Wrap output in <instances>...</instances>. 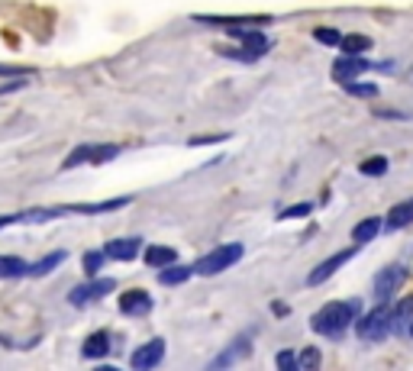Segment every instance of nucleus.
I'll return each mask as SVG.
<instances>
[{
    "label": "nucleus",
    "instance_id": "f257e3e1",
    "mask_svg": "<svg viewBox=\"0 0 413 371\" xmlns=\"http://www.w3.org/2000/svg\"><path fill=\"white\" fill-rule=\"evenodd\" d=\"M362 313V297L355 301H329L310 316V329L316 336H326V339H343L349 333V326L355 323V316Z\"/></svg>",
    "mask_w": 413,
    "mask_h": 371
},
{
    "label": "nucleus",
    "instance_id": "f03ea898",
    "mask_svg": "<svg viewBox=\"0 0 413 371\" xmlns=\"http://www.w3.org/2000/svg\"><path fill=\"white\" fill-rule=\"evenodd\" d=\"M245 255V245L242 242H226V245H217V249H210L207 255H200V259L194 262V274H203V278H213V274L226 271V268H232L239 259Z\"/></svg>",
    "mask_w": 413,
    "mask_h": 371
},
{
    "label": "nucleus",
    "instance_id": "7ed1b4c3",
    "mask_svg": "<svg viewBox=\"0 0 413 371\" xmlns=\"http://www.w3.org/2000/svg\"><path fill=\"white\" fill-rule=\"evenodd\" d=\"M387 310H391V301H381L375 310H368V313H358L355 316V333L358 339H368V343H381V339H387Z\"/></svg>",
    "mask_w": 413,
    "mask_h": 371
},
{
    "label": "nucleus",
    "instance_id": "20e7f679",
    "mask_svg": "<svg viewBox=\"0 0 413 371\" xmlns=\"http://www.w3.org/2000/svg\"><path fill=\"white\" fill-rule=\"evenodd\" d=\"M407 265L404 262H394V265L381 268L378 274H375V281H371V294L378 297V301H391V294H397V287L407 281Z\"/></svg>",
    "mask_w": 413,
    "mask_h": 371
},
{
    "label": "nucleus",
    "instance_id": "39448f33",
    "mask_svg": "<svg viewBox=\"0 0 413 371\" xmlns=\"http://www.w3.org/2000/svg\"><path fill=\"white\" fill-rule=\"evenodd\" d=\"M113 291H117V281H113V278H97V274H94L87 284H77L75 291H71L68 301H71V307H87V303L113 294Z\"/></svg>",
    "mask_w": 413,
    "mask_h": 371
},
{
    "label": "nucleus",
    "instance_id": "423d86ee",
    "mask_svg": "<svg viewBox=\"0 0 413 371\" xmlns=\"http://www.w3.org/2000/svg\"><path fill=\"white\" fill-rule=\"evenodd\" d=\"M119 155V146H77L75 152L65 158L62 168H77V165H107L110 158Z\"/></svg>",
    "mask_w": 413,
    "mask_h": 371
},
{
    "label": "nucleus",
    "instance_id": "0eeeda50",
    "mask_svg": "<svg viewBox=\"0 0 413 371\" xmlns=\"http://www.w3.org/2000/svg\"><path fill=\"white\" fill-rule=\"evenodd\" d=\"M358 249H362V245L355 242V245H349V249H343V252H336V255H329V259H323L320 265H316L313 271L307 274V284H310V287L326 284V281L333 278V274H336L339 268L345 265V262H352V259H355V252H358Z\"/></svg>",
    "mask_w": 413,
    "mask_h": 371
},
{
    "label": "nucleus",
    "instance_id": "6e6552de",
    "mask_svg": "<svg viewBox=\"0 0 413 371\" xmlns=\"http://www.w3.org/2000/svg\"><path fill=\"white\" fill-rule=\"evenodd\" d=\"M368 68H375V62H368V58H362V55H343L339 62H333L329 75H333V81L345 85V81H352V77L365 75Z\"/></svg>",
    "mask_w": 413,
    "mask_h": 371
},
{
    "label": "nucleus",
    "instance_id": "1a4fd4ad",
    "mask_svg": "<svg viewBox=\"0 0 413 371\" xmlns=\"http://www.w3.org/2000/svg\"><path fill=\"white\" fill-rule=\"evenodd\" d=\"M161 358H165V339H149L146 345H139V349L129 355V368H136V371L155 368Z\"/></svg>",
    "mask_w": 413,
    "mask_h": 371
},
{
    "label": "nucleus",
    "instance_id": "9d476101",
    "mask_svg": "<svg viewBox=\"0 0 413 371\" xmlns=\"http://www.w3.org/2000/svg\"><path fill=\"white\" fill-rule=\"evenodd\" d=\"M119 313L123 316H149L152 313V294L142 291V287H133L127 294H119Z\"/></svg>",
    "mask_w": 413,
    "mask_h": 371
},
{
    "label": "nucleus",
    "instance_id": "9b49d317",
    "mask_svg": "<svg viewBox=\"0 0 413 371\" xmlns=\"http://www.w3.org/2000/svg\"><path fill=\"white\" fill-rule=\"evenodd\" d=\"M410 320H413V297L391 303V310H387V336H407Z\"/></svg>",
    "mask_w": 413,
    "mask_h": 371
},
{
    "label": "nucleus",
    "instance_id": "f8f14e48",
    "mask_svg": "<svg viewBox=\"0 0 413 371\" xmlns=\"http://www.w3.org/2000/svg\"><path fill=\"white\" fill-rule=\"evenodd\" d=\"M226 29H230V39L242 43L245 49H255V52H262V55L272 49V39H268L259 26H226Z\"/></svg>",
    "mask_w": 413,
    "mask_h": 371
},
{
    "label": "nucleus",
    "instance_id": "ddd939ff",
    "mask_svg": "<svg viewBox=\"0 0 413 371\" xmlns=\"http://www.w3.org/2000/svg\"><path fill=\"white\" fill-rule=\"evenodd\" d=\"M407 226H413V197L410 200L394 203L391 210H387V217L381 220V230L385 232H400V230H407Z\"/></svg>",
    "mask_w": 413,
    "mask_h": 371
},
{
    "label": "nucleus",
    "instance_id": "4468645a",
    "mask_svg": "<svg viewBox=\"0 0 413 371\" xmlns=\"http://www.w3.org/2000/svg\"><path fill=\"white\" fill-rule=\"evenodd\" d=\"M139 252H142V239L139 236L113 239V242L104 245V255H107V259H113V262H133Z\"/></svg>",
    "mask_w": 413,
    "mask_h": 371
},
{
    "label": "nucleus",
    "instance_id": "2eb2a0df",
    "mask_svg": "<svg viewBox=\"0 0 413 371\" xmlns=\"http://www.w3.org/2000/svg\"><path fill=\"white\" fill-rule=\"evenodd\" d=\"M249 343H252V333H242L239 339H232L230 349H226L220 358H213V362H210V368H230V365H236L239 358L249 355Z\"/></svg>",
    "mask_w": 413,
    "mask_h": 371
},
{
    "label": "nucleus",
    "instance_id": "dca6fc26",
    "mask_svg": "<svg viewBox=\"0 0 413 371\" xmlns=\"http://www.w3.org/2000/svg\"><path fill=\"white\" fill-rule=\"evenodd\" d=\"M191 278H194V265H178V262H171V265L159 268V284H165V287H178Z\"/></svg>",
    "mask_w": 413,
    "mask_h": 371
},
{
    "label": "nucleus",
    "instance_id": "f3484780",
    "mask_svg": "<svg viewBox=\"0 0 413 371\" xmlns=\"http://www.w3.org/2000/svg\"><path fill=\"white\" fill-rule=\"evenodd\" d=\"M113 339H110V333L107 329H100V333H91V336L85 339V345H81V355L85 358H104L107 352L113 349Z\"/></svg>",
    "mask_w": 413,
    "mask_h": 371
},
{
    "label": "nucleus",
    "instance_id": "a211bd4d",
    "mask_svg": "<svg viewBox=\"0 0 413 371\" xmlns=\"http://www.w3.org/2000/svg\"><path fill=\"white\" fill-rule=\"evenodd\" d=\"M142 259H146L149 268H165L171 262H178V252L171 245H149L146 252H142Z\"/></svg>",
    "mask_w": 413,
    "mask_h": 371
},
{
    "label": "nucleus",
    "instance_id": "6ab92c4d",
    "mask_svg": "<svg viewBox=\"0 0 413 371\" xmlns=\"http://www.w3.org/2000/svg\"><path fill=\"white\" fill-rule=\"evenodd\" d=\"M339 49H343V55H365V52L371 49V36H365V33H343Z\"/></svg>",
    "mask_w": 413,
    "mask_h": 371
},
{
    "label": "nucleus",
    "instance_id": "aec40b11",
    "mask_svg": "<svg viewBox=\"0 0 413 371\" xmlns=\"http://www.w3.org/2000/svg\"><path fill=\"white\" fill-rule=\"evenodd\" d=\"M378 232H381V217H365L362 223L352 226V242L365 245V242H371V239L378 236Z\"/></svg>",
    "mask_w": 413,
    "mask_h": 371
},
{
    "label": "nucleus",
    "instance_id": "412c9836",
    "mask_svg": "<svg viewBox=\"0 0 413 371\" xmlns=\"http://www.w3.org/2000/svg\"><path fill=\"white\" fill-rule=\"evenodd\" d=\"M29 274V262H23L20 255H0V278L10 281V278H23Z\"/></svg>",
    "mask_w": 413,
    "mask_h": 371
},
{
    "label": "nucleus",
    "instance_id": "4be33fe9",
    "mask_svg": "<svg viewBox=\"0 0 413 371\" xmlns=\"http://www.w3.org/2000/svg\"><path fill=\"white\" fill-rule=\"evenodd\" d=\"M387 168H391L387 155H368V158H362V165H358V171H362L365 178H381V175H387Z\"/></svg>",
    "mask_w": 413,
    "mask_h": 371
},
{
    "label": "nucleus",
    "instance_id": "5701e85b",
    "mask_svg": "<svg viewBox=\"0 0 413 371\" xmlns=\"http://www.w3.org/2000/svg\"><path fill=\"white\" fill-rule=\"evenodd\" d=\"M217 55L220 58H232V62H245V65H252V62H259L262 58V52H255V49H236V45H217Z\"/></svg>",
    "mask_w": 413,
    "mask_h": 371
},
{
    "label": "nucleus",
    "instance_id": "b1692460",
    "mask_svg": "<svg viewBox=\"0 0 413 371\" xmlns=\"http://www.w3.org/2000/svg\"><path fill=\"white\" fill-rule=\"evenodd\" d=\"M65 259H68V255H65V252H49V255H45V259H39V262H36V265H29V274H33V278H45V274H52V271H55V268L62 265Z\"/></svg>",
    "mask_w": 413,
    "mask_h": 371
},
{
    "label": "nucleus",
    "instance_id": "393cba45",
    "mask_svg": "<svg viewBox=\"0 0 413 371\" xmlns=\"http://www.w3.org/2000/svg\"><path fill=\"white\" fill-rule=\"evenodd\" d=\"M343 91L349 94V97H362V100H375L381 94L378 85H371V81H355V77H352V81H345Z\"/></svg>",
    "mask_w": 413,
    "mask_h": 371
},
{
    "label": "nucleus",
    "instance_id": "a878e982",
    "mask_svg": "<svg viewBox=\"0 0 413 371\" xmlns=\"http://www.w3.org/2000/svg\"><path fill=\"white\" fill-rule=\"evenodd\" d=\"M320 362H323L320 349L307 345V349H304L301 355H297V371H313V368H320Z\"/></svg>",
    "mask_w": 413,
    "mask_h": 371
},
{
    "label": "nucleus",
    "instance_id": "bb28decb",
    "mask_svg": "<svg viewBox=\"0 0 413 371\" xmlns=\"http://www.w3.org/2000/svg\"><path fill=\"white\" fill-rule=\"evenodd\" d=\"M313 39L320 45H333V49H336L339 39H343V33H339V29H333V26H316L313 29Z\"/></svg>",
    "mask_w": 413,
    "mask_h": 371
},
{
    "label": "nucleus",
    "instance_id": "cd10ccee",
    "mask_svg": "<svg viewBox=\"0 0 413 371\" xmlns=\"http://www.w3.org/2000/svg\"><path fill=\"white\" fill-rule=\"evenodd\" d=\"M313 213V203L310 200H301V203H291V207H284L281 210V220H304Z\"/></svg>",
    "mask_w": 413,
    "mask_h": 371
},
{
    "label": "nucleus",
    "instance_id": "c85d7f7f",
    "mask_svg": "<svg viewBox=\"0 0 413 371\" xmlns=\"http://www.w3.org/2000/svg\"><path fill=\"white\" fill-rule=\"evenodd\" d=\"M104 262H107L104 249H94V252H85V271H87V278H94V274H100V268H104Z\"/></svg>",
    "mask_w": 413,
    "mask_h": 371
},
{
    "label": "nucleus",
    "instance_id": "c756f323",
    "mask_svg": "<svg viewBox=\"0 0 413 371\" xmlns=\"http://www.w3.org/2000/svg\"><path fill=\"white\" fill-rule=\"evenodd\" d=\"M274 365H278L281 371H297V355L291 349H284V352H278V355H274Z\"/></svg>",
    "mask_w": 413,
    "mask_h": 371
},
{
    "label": "nucleus",
    "instance_id": "7c9ffc66",
    "mask_svg": "<svg viewBox=\"0 0 413 371\" xmlns=\"http://www.w3.org/2000/svg\"><path fill=\"white\" fill-rule=\"evenodd\" d=\"M226 139H232L230 133H213V136H194V139H191V146H220V142H226Z\"/></svg>",
    "mask_w": 413,
    "mask_h": 371
},
{
    "label": "nucleus",
    "instance_id": "2f4dec72",
    "mask_svg": "<svg viewBox=\"0 0 413 371\" xmlns=\"http://www.w3.org/2000/svg\"><path fill=\"white\" fill-rule=\"evenodd\" d=\"M26 77L29 75V71L26 68H14V65H0V77Z\"/></svg>",
    "mask_w": 413,
    "mask_h": 371
},
{
    "label": "nucleus",
    "instance_id": "473e14b6",
    "mask_svg": "<svg viewBox=\"0 0 413 371\" xmlns=\"http://www.w3.org/2000/svg\"><path fill=\"white\" fill-rule=\"evenodd\" d=\"M375 117H378V119H410L407 113H400V110H375Z\"/></svg>",
    "mask_w": 413,
    "mask_h": 371
},
{
    "label": "nucleus",
    "instance_id": "72a5a7b5",
    "mask_svg": "<svg viewBox=\"0 0 413 371\" xmlns=\"http://www.w3.org/2000/svg\"><path fill=\"white\" fill-rule=\"evenodd\" d=\"M14 223H20V213H4V217H0V230H7V226H14Z\"/></svg>",
    "mask_w": 413,
    "mask_h": 371
},
{
    "label": "nucleus",
    "instance_id": "f704fd0d",
    "mask_svg": "<svg viewBox=\"0 0 413 371\" xmlns=\"http://www.w3.org/2000/svg\"><path fill=\"white\" fill-rule=\"evenodd\" d=\"M272 313L274 316H287V313H291V307H287V303H281V301H274L272 303Z\"/></svg>",
    "mask_w": 413,
    "mask_h": 371
},
{
    "label": "nucleus",
    "instance_id": "c9c22d12",
    "mask_svg": "<svg viewBox=\"0 0 413 371\" xmlns=\"http://www.w3.org/2000/svg\"><path fill=\"white\" fill-rule=\"evenodd\" d=\"M407 336H413V320H410V326H407Z\"/></svg>",
    "mask_w": 413,
    "mask_h": 371
}]
</instances>
